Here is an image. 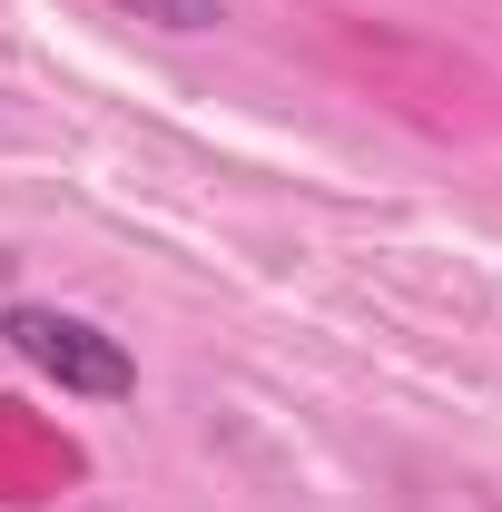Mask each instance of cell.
<instances>
[{
	"mask_svg": "<svg viewBox=\"0 0 502 512\" xmlns=\"http://www.w3.org/2000/svg\"><path fill=\"white\" fill-rule=\"evenodd\" d=\"M0 345H10L30 375H50L60 394H89V404L138 394L128 345L109 335V325H89V316H60V306H0Z\"/></svg>",
	"mask_w": 502,
	"mask_h": 512,
	"instance_id": "cell-1",
	"label": "cell"
},
{
	"mask_svg": "<svg viewBox=\"0 0 502 512\" xmlns=\"http://www.w3.org/2000/svg\"><path fill=\"white\" fill-rule=\"evenodd\" d=\"M119 10L158 20V30H217V20H227V0H119Z\"/></svg>",
	"mask_w": 502,
	"mask_h": 512,
	"instance_id": "cell-2",
	"label": "cell"
},
{
	"mask_svg": "<svg viewBox=\"0 0 502 512\" xmlns=\"http://www.w3.org/2000/svg\"><path fill=\"white\" fill-rule=\"evenodd\" d=\"M0 286H10V247H0Z\"/></svg>",
	"mask_w": 502,
	"mask_h": 512,
	"instance_id": "cell-3",
	"label": "cell"
}]
</instances>
